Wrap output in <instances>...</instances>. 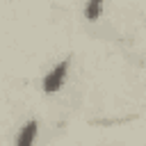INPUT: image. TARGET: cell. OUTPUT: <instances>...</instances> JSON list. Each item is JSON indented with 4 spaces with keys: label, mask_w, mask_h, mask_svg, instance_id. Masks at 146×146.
<instances>
[{
    "label": "cell",
    "mask_w": 146,
    "mask_h": 146,
    "mask_svg": "<svg viewBox=\"0 0 146 146\" xmlns=\"http://www.w3.org/2000/svg\"><path fill=\"white\" fill-rule=\"evenodd\" d=\"M66 71H68V59H62L59 64H55V66L43 75V82H41L43 91H46V94L59 91V87H62L64 80H66Z\"/></svg>",
    "instance_id": "obj_1"
},
{
    "label": "cell",
    "mask_w": 146,
    "mask_h": 146,
    "mask_svg": "<svg viewBox=\"0 0 146 146\" xmlns=\"http://www.w3.org/2000/svg\"><path fill=\"white\" fill-rule=\"evenodd\" d=\"M36 130H39L36 119H30V121H27V123L18 130L14 146H32V144H34V139H36Z\"/></svg>",
    "instance_id": "obj_2"
},
{
    "label": "cell",
    "mask_w": 146,
    "mask_h": 146,
    "mask_svg": "<svg viewBox=\"0 0 146 146\" xmlns=\"http://www.w3.org/2000/svg\"><path fill=\"white\" fill-rule=\"evenodd\" d=\"M100 11H103V2L100 0H91V2L84 5V18H89V21H96L100 16Z\"/></svg>",
    "instance_id": "obj_3"
}]
</instances>
